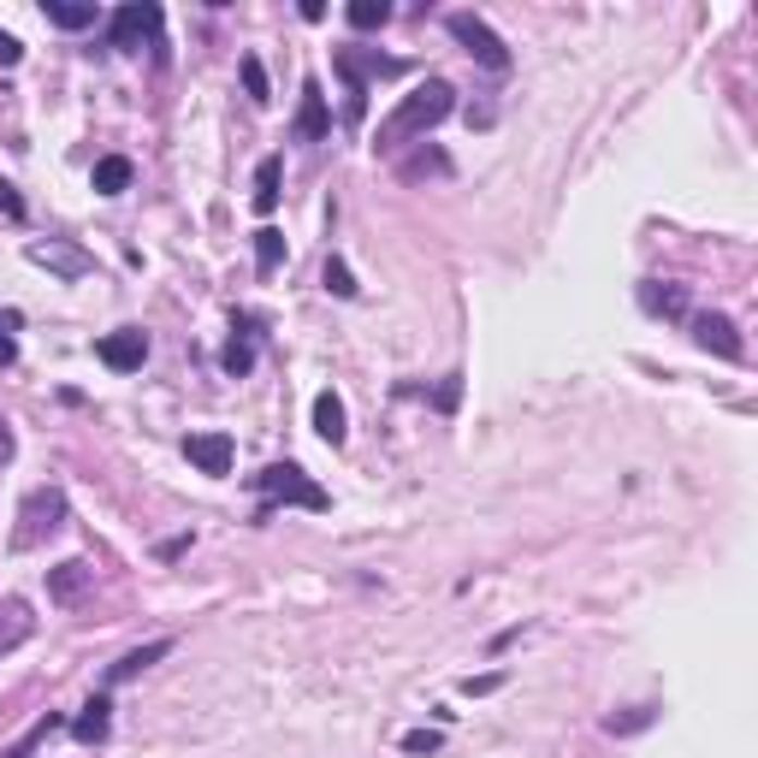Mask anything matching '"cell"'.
<instances>
[{
	"mask_svg": "<svg viewBox=\"0 0 758 758\" xmlns=\"http://www.w3.org/2000/svg\"><path fill=\"white\" fill-rule=\"evenodd\" d=\"M492 687H504V675H468L463 694H492Z\"/></svg>",
	"mask_w": 758,
	"mask_h": 758,
	"instance_id": "cell-31",
	"label": "cell"
},
{
	"mask_svg": "<svg viewBox=\"0 0 758 758\" xmlns=\"http://www.w3.org/2000/svg\"><path fill=\"white\" fill-rule=\"evenodd\" d=\"M332 72L350 84V119H362V95H368L374 77H398L403 60H386L379 48H338L332 53Z\"/></svg>",
	"mask_w": 758,
	"mask_h": 758,
	"instance_id": "cell-4",
	"label": "cell"
},
{
	"mask_svg": "<svg viewBox=\"0 0 758 758\" xmlns=\"http://www.w3.org/2000/svg\"><path fill=\"white\" fill-rule=\"evenodd\" d=\"M65 527V492L60 486H36L19 504V527H12V551H36Z\"/></svg>",
	"mask_w": 758,
	"mask_h": 758,
	"instance_id": "cell-2",
	"label": "cell"
},
{
	"mask_svg": "<svg viewBox=\"0 0 758 758\" xmlns=\"http://www.w3.org/2000/svg\"><path fill=\"white\" fill-rule=\"evenodd\" d=\"M89 575H95V568H89L84 558H65V563H53V568H48V599H53V604H72L77 592L89 587Z\"/></svg>",
	"mask_w": 758,
	"mask_h": 758,
	"instance_id": "cell-12",
	"label": "cell"
},
{
	"mask_svg": "<svg viewBox=\"0 0 758 758\" xmlns=\"http://www.w3.org/2000/svg\"><path fill=\"white\" fill-rule=\"evenodd\" d=\"M184 456L196 463L201 474H232V432H190L184 439Z\"/></svg>",
	"mask_w": 758,
	"mask_h": 758,
	"instance_id": "cell-9",
	"label": "cell"
},
{
	"mask_svg": "<svg viewBox=\"0 0 758 758\" xmlns=\"http://www.w3.org/2000/svg\"><path fill=\"white\" fill-rule=\"evenodd\" d=\"M279 172H284L279 155H267L261 167H255V196H249L255 213H273V208H279Z\"/></svg>",
	"mask_w": 758,
	"mask_h": 758,
	"instance_id": "cell-20",
	"label": "cell"
},
{
	"mask_svg": "<svg viewBox=\"0 0 758 758\" xmlns=\"http://www.w3.org/2000/svg\"><path fill=\"white\" fill-rule=\"evenodd\" d=\"M220 368L232 374V379H243V374L255 368V344H249V338H232V344L220 350Z\"/></svg>",
	"mask_w": 758,
	"mask_h": 758,
	"instance_id": "cell-27",
	"label": "cell"
},
{
	"mask_svg": "<svg viewBox=\"0 0 758 758\" xmlns=\"http://www.w3.org/2000/svg\"><path fill=\"white\" fill-rule=\"evenodd\" d=\"M444 30H451L456 42H463L474 60L486 65V72H498V77L510 72V48H504V36H498L486 19H474V12H451V19H444Z\"/></svg>",
	"mask_w": 758,
	"mask_h": 758,
	"instance_id": "cell-5",
	"label": "cell"
},
{
	"mask_svg": "<svg viewBox=\"0 0 758 758\" xmlns=\"http://www.w3.org/2000/svg\"><path fill=\"white\" fill-rule=\"evenodd\" d=\"M53 729H60V717H53V711H48V717H36V723H30V735H24V741H12V747L0 753V758H36V747H42Z\"/></svg>",
	"mask_w": 758,
	"mask_h": 758,
	"instance_id": "cell-23",
	"label": "cell"
},
{
	"mask_svg": "<svg viewBox=\"0 0 758 758\" xmlns=\"http://www.w3.org/2000/svg\"><path fill=\"white\" fill-rule=\"evenodd\" d=\"M255 492L267 498L261 516H273V504H303V510H327V504H332V498L320 492V486L308 480V474L296 468V463H273V468H261V474H255Z\"/></svg>",
	"mask_w": 758,
	"mask_h": 758,
	"instance_id": "cell-3",
	"label": "cell"
},
{
	"mask_svg": "<svg viewBox=\"0 0 758 758\" xmlns=\"http://www.w3.org/2000/svg\"><path fill=\"white\" fill-rule=\"evenodd\" d=\"M95 356H101L113 374H137L143 362H148V338L137 327H119V332H107L101 344H95Z\"/></svg>",
	"mask_w": 758,
	"mask_h": 758,
	"instance_id": "cell-8",
	"label": "cell"
},
{
	"mask_svg": "<svg viewBox=\"0 0 758 758\" xmlns=\"http://www.w3.org/2000/svg\"><path fill=\"white\" fill-rule=\"evenodd\" d=\"M350 24H356V30H379V24L391 19V7L386 0H350V12H344Z\"/></svg>",
	"mask_w": 758,
	"mask_h": 758,
	"instance_id": "cell-26",
	"label": "cell"
},
{
	"mask_svg": "<svg viewBox=\"0 0 758 758\" xmlns=\"http://www.w3.org/2000/svg\"><path fill=\"white\" fill-rule=\"evenodd\" d=\"M658 723V706H628V711H611L604 717V735H640V729Z\"/></svg>",
	"mask_w": 758,
	"mask_h": 758,
	"instance_id": "cell-21",
	"label": "cell"
},
{
	"mask_svg": "<svg viewBox=\"0 0 758 758\" xmlns=\"http://www.w3.org/2000/svg\"><path fill=\"white\" fill-rule=\"evenodd\" d=\"M279 261H284V232L261 225V232H255V267H261V273H273Z\"/></svg>",
	"mask_w": 758,
	"mask_h": 758,
	"instance_id": "cell-25",
	"label": "cell"
},
{
	"mask_svg": "<svg viewBox=\"0 0 758 758\" xmlns=\"http://www.w3.org/2000/svg\"><path fill=\"white\" fill-rule=\"evenodd\" d=\"M694 344L711 350V356H723V362H741V356H747V344H741V327H735L729 315H694Z\"/></svg>",
	"mask_w": 758,
	"mask_h": 758,
	"instance_id": "cell-7",
	"label": "cell"
},
{
	"mask_svg": "<svg viewBox=\"0 0 758 758\" xmlns=\"http://www.w3.org/2000/svg\"><path fill=\"white\" fill-rule=\"evenodd\" d=\"M0 213H12V220H19V213H24V201H19V190H12L7 179H0Z\"/></svg>",
	"mask_w": 758,
	"mask_h": 758,
	"instance_id": "cell-32",
	"label": "cell"
},
{
	"mask_svg": "<svg viewBox=\"0 0 758 758\" xmlns=\"http://www.w3.org/2000/svg\"><path fill=\"white\" fill-rule=\"evenodd\" d=\"M131 172H137V167H131L125 155H101V160H95V190H101V196H125Z\"/></svg>",
	"mask_w": 758,
	"mask_h": 758,
	"instance_id": "cell-19",
	"label": "cell"
},
{
	"mask_svg": "<svg viewBox=\"0 0 758 758\" xmlns=\"http://www.w3.org/2000/svg\"><path fill=\"white\" fill-rule=\"evenodd\" d=\"M315 432L327 444H344L350 439V427H344V398H338V391H320L315 398Z\"/></svg>",
	"mask_w": 758,
	"mask_h": 758,
	"instance_id": "cell-15",
	"label": "cell"
},
{
	"mask_svg": "<svg viewBox=\"0 0 758 758\" xmlns=\"http://www.w3.org/2000/svg\"><path fill=\"white\" fill-rule=\"evenodd\" d=\"M237 72H243V89H249V101H255V107H267V101H273V89H267V65L255 60V53H243V60H237Z\"/></svg>",
	"mask_w": 758,
	"mask_h": 758,
	"instance_id": "cell-24",
	"label": "cell"
},
{
	"mask_svg": "<svg viewBox=\"0 0 758 758\" xmlns=\"http://www.w3.org/2000/svg\"><path fill=\"white\" fill-rule=\"evenodd\" d=\"M107 729H113V706H107V699L95 694L89 706H84V717L72 723V735L84 741V747H101V741H107Z\"/></svg>",
	"mask_w": 758,
	"mask_h": 758,
	"instance_id": "cell-16",
	"label": "cell"
},
{
	"mask_svg": "<svg viewBox=\"0 0 758 758\" xmlns=\"http://www.w3.org/2000/svg\"><path fill=\"white\" fill-rule=\"evenodd\" d=\"M439 729H409V735H403V753L409 758H427V753H439Z\"/></svg>",
	"mask_w": 758,
	"mask_h": 758,
	"instance_id": "cell-29",
	"label": "cell"
},
{
	"mask_svg": "<svg viewBox=\"0 0 758 758\" xmlns=\"http://www.w3.org/2000/svg\"><path fill=\"white\" fill-rule=\"evenodd\" d=\"M167 652H172V640H148V646H137V652H125V658H119L113 670H107V682H131V675H143L148 663H160Z\"/></svg>",
	"mask_w": 758,
	"mask_h": 758,
	"instance_id": "cell-17",
	"label": "cell"
},
{
	"mask_svg": "<svg viewBox=\"0 0 758 758\" xmlns=\"http://www.w3.org/2000/svg\"><path fill=\"white\" fill-rule=\"evenodd\" d=\"M42 12H48L53 30H89V24H95L89 0H42Z\"/></svg>",
	"mask_w": 758,
	"mask_h": 758,
	"instance_id": "cell-18",
	"label": "cell"
},
{
	"mask_svg": "<svg viewBox=\"0 0 758 758\" xmlns=\"http://www.w3.org/2000/svg\"><path fill=\"white\" fill-rule=\"evenodd\" d=\"M30 261L36 267H48V273H60V279H84L89 273V255L77 249V243H60V237H48V243H30Z\"/></svg>",
	"mask_w": 758,
	"mask_h": 758,
	"instance_id": "cell-10",
	"label": "cell"
},
{
	"mask_svg": "<svg viewBox=\"0 0 758 758\" xmlns=\"http://www.w3.org/2000/svg\"><path fill=\"white\" fill-rule=\"evenodd\" d=\"M640 308L658 315V320H682L687 315V291L682 284H663V279H646L640 284Z\"/></svg>",
	"mask_w": 758,
	"mask_h": 758,
	"instance_id": "cell-13",
	"label": "cell"
},
{
	"mask_svg": "<svg viewBox=\"0 0 758 758\" xmlns=\"http://www.w3.org/2000/svg\"><path fill=\"white\" fill-rule=\"evenodd\" d=\"M19 362V344H12V332H0V368H12Z\"/></svg>",
	"mask_w": 758,
	"mask_h": 758,
	"instance_id": "cell-33",
	"label": "cell"
},
{
	"mask_svg": "<svg viewBox=\"0 0 758 758\" xmlns=\"http://www.w3.org/2000/svg\"><path fill=\"white\" fill-rule=\"evenodd\" d=\"M24 60V42H19V36H12V30H0V65H7V72H12V65H19Z\"/></svg>",
	"mask_w": 758,
	"mask_h": 758,
	"instance_id": "cell-30",
	"label": "cell"
},
{
	"mask_svg": "<svg viewBox=\"0 0 758 758\" xmlns=\"http://www.w3.org/2000/svg\"><path fill=\"white\" fill-rule=\"evenodd\" d=\"M36 634V616L24 599H0V658L12 652V646H24Z\"/></svg>",
	"mask_w": 758,
	"mask_h": 758,
	"instance_id": "cell-14",
	"label": "cell"
},
{
	"mask_svg": "<svg viewBox=\"0 0 758 758\" xmlns=\"http://www.w3.org/2000/svg\"><path fill=\"white\" fill-rule=\"evenodd\" d=\"M320 284H327L332 296H356V273H350V267L338 261V255H332V261H327V273H320Z\"/></svg>",
	"mask_w": 758,
	"mask_h": 758,
	"instance_id": "cell-28",
	"label": "cell"
},
{
	"mask_svg": "<svg viewBox=\"0 0 758 758\" xmlns=\"http://www.w3.org/2000/svg\"><path fill=\"white\" fill-rule=\"evenodd\" d=\"M107 42H113L119 53H143V42L160 48V7H137V0H131V7H119Z\"/></svg>",
	"mask_w": 758,
	"mask_h": 758,
	"instance_id": "cell-6",
	"label": "cell"
},
{
	"mask_svg": "<svg viewBox=\"0 0 758 758\" xmlns=\"http://www.w3.org/2000/svg\"><path fill=\"white\" fill-rule=\"evenodd\" d=\"M451 107H456V89L444 84V77H427V84H415V89L386 113V125H379V148H403L409 137L432 131L439 119H451Z\"/></svg>",
	"mask_w": 758,
	"mask_h": 758,
	"instance_id": "cell-1",
	"label": "cell"
},
{
	"mask_svg": "<svg viewBox=\"0 0 758 758\" xmlns=\"http://www.w3.org/2000/svg\"><path fill=\"white\" fill-rule=\"evenodd\" d=\"M327 131H332L327 95H320L315 77H308V84H303V107H296V143H327Z\"/></svg>",
	"mask_w": 758,
	"mask_h": 758,
	"instance_id": "cell-11",
	"label": "cell"
},
{
	"mask_svg": "<svg viewBox=\"0 0 758 758\" xmlns=\"http://www.w3.org/2000/svg\"><path fill=\"white\" fill-rule=\"evenodd\" d=\"M398 172H403V179H409V184H415V179H451V160H444V155H439V148H427V155H415V160H403V167H398Z\"/></svg>",
	"mask_w": 758,
	"mask_h": 758,
	"instance_id": "cell-22",
	"label": "cell"
}]
</instances>
